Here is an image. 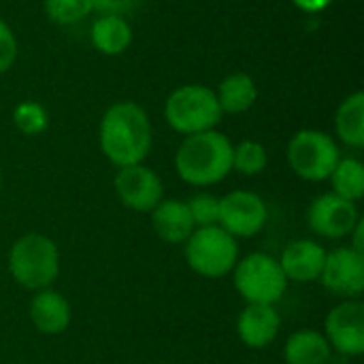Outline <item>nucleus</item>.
I'll list each match as a JSON object with an SVG mask.
<instances>
[{
    "instance_id": "15",
    "label": "nucleus",
    "mask_w": 364,
    "mask_h": 364,
    "mask_svg": "<svg viewBox=\"0 0 364 364\" xmlns=\"http://www.w3.org/2000/svg\"><path fill=\"white\" fill-rule=\"evenodd\" d=\"M30 322L41 335H62L73 320V309L66 296L53 288L34 292L30 307Z\"/></svg>"
},
{
    "instance_id": "19",
    "label": "nucleus",
    "mask_w": 364,
    "mask_h": 364,
    "mask_svg": "<svg viewBox=\"0 0 364 364\" xmlns=\"http://www.w3.org/2000/svg\"><path fill=\"white\" fill-rule=\"evenodd\" d=\"M215 96H218L222 113L239 115L254 107L258 98V87H256V81L247 73H232L222 79L220 87L215 90Z\"/></svg>"
},
{
    "instance_id": "24",
    "label": "nucleus",
    "mask_w": 364,
    "mask_h": 364,
    "mask_svg": "<svg viewBox=\"0 0 364 364\" xmlns=\"http://www.w3.org/2000/svg\"><path fill=\"white\" fill-rule=\"evenodd\" d=\"M45 15L58 26H70L85 19L94 9L92 0H45Z\"/></svg>"
},
{
    "instance_id": "28",
    "label": "nucleus",
    "mask_w": 364,
    "mask_h": 364,
    "mask_svg": "<svg viewBox=\"0 0 364 364\" xmlns=\"http://www.w3.org/2000/svg\"><path fill=\"white\" fill-rule=\"evenodd\" d=\"M301 11H305V13H320V11H324L333 0H292Z\"/></svg>"
},
{
    "instance_id": "22",
    "label": "nucleus",
    "mask_w": 364,
    "mask_h": 364,
    "mask_svg": "<svg viewBox=\"0 0 364 364\" xmlns=\"http://www.w3.org/2000/svg\"><path fill=\"white\" fill-rule=\"evenodd\" d=\"M269 164V154L262 143L245 139L239 145H232V171L254 177L260 175Z\"/></svg>"
},
{
    "instance_id": "6",
    "label": "nucleus",
    "mask_w": 364,
    "mask_h": 364,
    "mask_svg": "<svg viewBox=\"0 0 364 364\" xmlns=\"http://www.w3.org/2000/svg\"><path fill=\"white\" fill-rule=\"evenodd\" d=\"M183 256L188 267L209 279H220L232 273L239 256V241L224 228L205 226L194 228V232L183 243Z\"/></svg>"
},
{
    "instance_id": "29",
    "label": "nucleus",
    "mask_w": 364,
    "mask_h": 364,
    "mask_svg": "<svg viewBox=\"0 0 364 364\" xmlns=\"http://www.w3.org/2000/svg\"><path fill=\"white\" fill-rule=\"evenodd\" d=\"M0 192H2V171H0Z\"/></svg>"
},
{
    "instance_id": "27",
    "label": "nucleus",
    "mask_w": 364,
    "mask_h": 364,
    "mask_svg": "<svg viewBox=\"0 0 364 364\" xmlns=\"http://www.w3.org/2000/svg\"><path fill=\"white\" fill-rule=\"evenodd\" d=\"M143 0H92V9L100 15H128L139 9Z\"/></svg>"
},
{
    "instance_id": "4",
    "label": "nucleus",
    "mask_w": 364,
    "mask_h": 364,
    "mask_svg": "<svg viewBox=\"0 0 364 364\" xmlns=\"http://www.w3.org/2000/svg\"><path fill=\"white\" fill-rule=\"evenodd\" d=\"M222 115L215 90L200 83L179 85L164 102V117L168 126L183 136L213 130Z\"/></svg>"
},
{
    "instance_id": "7",
    "label": "nucleus",
    "mask_w": 364,
    "mask_h": 364,
    "mask_svg": "<svg viewBox=\"0 0 364 364\" xmlns=\"http://www.w3.org/2000/svg\"><path fill=\"white\" fill-rule=\"evenodd\" d=\"M286 158L296 177L305 181H326L341 160V151L331 134L305 128L290 139Z\"/></svg>"
},
{
    "instance_id": "5",
    "label": "nucleus",
    "mask_w": 364,
    "mask_h": 364,
    "mask_svg": "<svg viewBox=\"0 0 364 364\" xmlns=\"http://www.w3.org/2000/svg\"><path fill=\"white\" fill-rule=\"evenodd\" d=\"M232 284L245 305H275L288 290V279L277 258L264 252H252L237 260Z\"/></svg>"
},
{
    "instance_id": "10",
    "label": "nucleus",
    "mask_w": 364,
    "mask_h": 364,
    "mask_svg": "<svg viewBox=\"0 0 364 364\" xmlns=\"http://www.w3.org/2000/svg\"><path fill=\"white\" fill-rule=\"evenodd\" d=\"M358 222L360 215L356 203H350L333 192L320 194L307 209V224L314 235L322 239H348Z\"/></svg>"
},
{
    "instance_id": "23",
    "label": "nucleus",
    "mask_w": 364,
    "mask_h": 364,
    "mask_svg": "<svg viewBox=\"0 0 364 364\" xmlns=\"http://www.w3.org/2000/svg\"><path fill=\"white\" fill-rule=\"evenodd\" d=\"M13 124L26 136L43 134L49 126V113L41 102L23 100L13 109Z\"/></svg>"
},
{
    "instance_id": "18",
    "label": "nucleus",
    "mask_w": 364,
    "mask_h": 364,
    "mask_svg": "<svg viewBox=\"0 0 364 364\" xmlns=\"http://www.w3.org/2000/svg\"><path fill=\"white\" fill-rule=\"evenodd\" d=\"M92 45L105 55H119L132 43V28L126 17L119 15H100L92 23L90 32Z\"/></svg>"
},
{
    "instance_id": "25",
    "label": "nucleus",
    "mask_w": 364,
    "mask_h": 364,
    "mask_svg": "<svg viewBox=\"0 0 364 364\" xmlns=\"http://www.w3.org/2000/svg\"><path fill=\"white\" fill-rule=\"evenodd\" d=\"M186 203H188V209H190V215H192L196 228L218 224V218H220V198L218 196H213L209 192H198Z\"/></svg>"
},
{
    "instance_id": "13",
    "label": "nucleus",
    "mask_w": 364,
    "mask_h": 364,
    "mask_svg": "<svg viewBox=\"0 0 364 364\" xmlns=\"http://www.w3.org/2000/svg\"><path fill=\"white\" fill-rule=\"evenodd\" d=\"M326 250L314 239H296L288 243L279 256L282 271L288 282L311 284L318 282L324 269Z\"/></svg>"
},
{
    "instance_id": "17",
    "label": "nucleus",
    "mask_w": 364,
    "mask_h": 364,
    "mask_svg": "<svg viewBox=\"0 0 364 364\" xmlns=\"http://www.w3.org/2000/svg\"><path fill=\"white\" fill-rule=\"evenodd\" d=\"M333 350L324 333L314 328H301L292 333L284 346L286 364H328Z\"/></svg>"
},
{
    "instance_id": "14",
    "label": "nucleus",
    "mask_w": 364,
    "mask_h": 364,
    "mask_svg": "<svg viewBox=\"0 0 364 364\" xmlns=\"http://www.w3.org/2000/svg\"><path fill=\"white\" fill-rule=\"evenodd\" d=\"M282 328V318L275 305H245L237 318V335L245 348H269Z\"/></svg>"
},
{
    "instance_id": "26",
    "label": "nucleus",
    "mask_w": 364,
    "mask_h": 364,
    "mask_svg": "<svg viewBox=\"0 0 364 364\" xmlns=\"http://www.w3.org/2000/svg\"><path fill=\"white\" fill-rule=\"evenodd\" d=\"M17 58V38L11 26L0 17V73H6Z\"/></svg>"
},
{
    "instance_id": "1",
    "label": "nucleus",
    "mask_w": 364,
    "mask_h": 364,
    "mask_svg": "<svg viewBox=\"0 0 364 364\" xmlns=\"http://www.w3.org/2000/svg\"><path fill=\"white\" fill-rule=\"evenodd\" d=\"M154 132L145 109L132 100L111 105L98 130V143L105 158L117 168L141 164L151 149Z\"/></svg>"
},
{
    "instance_id": "2",
    "label": "nucleus",
    "mask_w": 364,
    "mask_h": 364,
    "mask_svg": "<svg viewBox=\"0 0 364 364\" xmlns=\"http://www.w3.org/2000/svg\"><path fill=\"white\" fill-rule=\"evenodd\" d=\"M175 168L190 186H215L232 171V143L215 128L190 134L175 154Z\"/></svg>"
},
{
    "instance_id": "20",
    "label": "nucleus",
    "mask_w": 364,
    "mask_h": 364,
    "mask_svg": "<svg viewBox=\"0 0 364 364\" xmlns=\"http://www.w3.org/2000/svg\"><path fill=\"white\" fill-rule=\"evenodd\" d=\"M335 130L346 145L354 149L364 147V92L350 94L339 105L335 115Z\"/></svg>"
},
{
    "instance_id": "21",
    "label": "nucleus",
    "mask_w": 364,
    "mask_h": 364,
    "mask_svg": "<svg viewBox=\"0 0 364 364\" xmlns=\"http://www.w3.org/2000/svg\"><path fill=\"white\" fill-rule=\"evenodd\" d=\"M331 186H333V194L350 200V203H358L364 194V166L360 160L356 158H341L337 162V166L331 173Z\"/></svg>"
},
{
    "instance_id": "8",
    "label": "nucleus",
    "mask_w": 364,
    "mask_h": 364,
    "mask_svg": "<svg viewBox=\"0 0 364 364\" xmlns=\"http://www.w3.org/2000/svg\"><path fill=\"white\" fill-rule=\"evenodd\" d=\"M269 209L260 194L252 190H232L220 198L218 226L235 239H252L267 226Z\"/></svg>"
},
{
    "instance_id": "16",
    "label": "nucleus",
    "mask_w": 364,
    "mask_h": 364,
    "mask_svg": "<svg viewBox=\"0 0 364 364\" xmlns=\"http://www.w3.org/2000/svg\"><path fill=\"white\" fill-rule=\"evenodd\" d=\"M151 226L158 239L168 245H183L196 228L188 203L175 198H162L151 209Z\"/></svg>"
},
{
    "instance_id": "9",
    "label": "nucleus",
    "mask_w": 364,
    "mask_h": 364,
    "mask_svg": "<svg viewBox=\"0 0 364 364\" xmlns=\"http://www.w3.org/2000/svg\"><path fill=\"white\" fill-rule=\"evenodd\" d=\"M324 337L333 352L356 358L364 354V305L360 299H343L324 320Z\"/></svg>"
},
{
    "instance_id": "3",
    "label": "nucleus",
    "mask_w": 364,
    "mask_h": 364,
    "mask_svg": "<svg viewBox=\"0 0 364 364\" xmlns=\"http://www.w3.org/2000/svg\"><path fill=\"white\" fill-rule=\"evenodd\" d=\"M9 273L17 286L38 292L51 288L60 275V252L53 239L26 232L9 250Z\"/></svg>"
},
{
    "instance_id": "11",
    "label": "nucleus",
    "mask_w": 364,
    "mask_h": 364,
    "mask_svg": "<svg viewBox=\"0 0 364 364\" xmlns=\"http://www.w3.org/2000/svg\"><path fill=\"white\" fill-rule=\"evenodd\" d=\"M113 186L119 203L136 213H151V209L164 198L162 179L143 162L119 168Z\"/></svg>"
},
{
    "instance_id": "12",
    "label": "nucleus",
    "mask_w": 364,
    "mask_h": 364,
    "mask_svg": "<svg viewBox=\"0 0 364 364\" xmlns=\"http://www.w3.org/2000/svg\"><path fill=\"white\" fill-rule=\"evenodd\" d=\"M318 282L337 296L360 299L364 292V254L350 245L326 252L324 269Z\"/></svg>"
}]
</instances>
